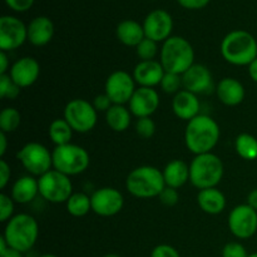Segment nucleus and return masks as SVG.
Instances as JSON below:
<instances>
[{
	"label": "nucleus",
	"instance_id": "1",
	"mask_svg": "<svg viewBox=\"0 0 257 257\" xmlns=\"http://www.w3.org/2000/svg\"><path fill=\"white\" fill-rule=\"evenodd\" d=\"M220 136V125L212 117L207 114H198L187 122L186 125V147L195 156L210 153L217 146Z\"/></svg>",
	"mask_w": 257,
	"mask_h": 257
},
{
	"label": "nucleus",
	"instance_id": "2",
	"mask_svg": "<svg viewBox=\"0 0 257 257\" xmlns=\"http://www.w3.org/2000/svg\"><path fill=\"white\" fill-rule=\"evenodd\" d=\"M221 55L230 64L248 67L257 58V40L246 30H233L221 42Z\"/></svg>",
	"mask_w": 257,
	"mask_h": 257
},
{
	"label": "nucleus",
	"instance_id": "3",
	"mask_svg": "<svg viewBox=\"0 0 257 257\" xmlns=\"http://www.w3.org/2000/svg\"><path fill=\"white\" fill-rule=\"evenodd\" d=\"M3 236L9 247L25 253L32 250L37 243L39 225L33 216L28 213H19L8 221Z\"/></svg>",
	"mask_w": 257,
	"mask_h": 257
},
{
	"label": "nucleus",
	"instance_id": "4",
	"mask_svg": "<svg viewBox=\"0 0 257 257\" xmlns=\"http://www.w3.org/2000/svg\"><path fill=\"white\" fill-rule=\"evenodd\" d=\"M166 187L162 171L153 166H140L131 171L125 180V188L137 198H155Z\"/></svg>",
	"mask_w": 257,
	"mask_h": 257
},
{
	"label": "nucleus",
	"instance_id": "5",
	"mask_svg": "<svg viewBox=\"0 0 257 257\" xmlns=\"http://www.w3.org/2000/svg\"><path fill=\"white\" fill-rule=\"evenodd\" d=\"M160 62L167 73L182 75L195 64V50L187 39L175 35L163 42Z\"/></svg>",
	"mask_w": 257,
	"mask_h": 257
},
{
	"label": "nucleus",
	"instance_id": "6",
	"mask_svg": "<svg viewBox=\"0 0 257 257\" xmlns=\"http://www.w3.org/2000/svg\"><path fill=\"white\" fill-rule=\"evenodd\" d=\"M223 173L222 160L212 152L195 156L190 163V182L200 191L217 187L222 181Z\"/></svg>",
	"mask_w": 257,
	"mask_h": 257
},
{
	"label": "nucleus",
	"instance_id": "7",
	"mask_svg": "<svg viewBox=\"0 0 257 257\" xmlns=\"http://www.w3.org/2000/svg\"><path fill=\"white\" fill-rule=\"evenodd\" d=\"M53 168L65 176H78L84 172L90 163L87 150L74 143L55 146L52 151Z\"/></svg>",
	"mask_w": 257,
	"mask_h": 257
},
{
	"label": "nucleus",
	"instance_id": "8",
	"mask_svg": "<svg viewBox=\"0 0 257 257\" xmlns=\"http://www.w3.org/2000/svg\"><path fill=\"white\" fill-rule=\"evenodd\" d=\"M39 195L43 200L50 203H67L73 195V183L69 176H65L57 170H50L38 178Z\"/></svg>",
	"mask_w": 257,
	"mask_h": 257
},
{
	"label": "nucleus",
	"instance_id": "9",
	"mask_svg": "<svg viewBox=\"0 0 257 257\" xmlns=\"http://www.w3.org/2000/svg\"><path fill=\"white\" fill-rule=\"evenodd\" d=\"M17 157L23 167L30 173V176H34V177L39 178L40 176L53 170L52 152L42 143H27L17 153Z\"/></svg>",
	"mask_w": 257,
	"mask_h": 257
},
{
	"label": "nucleus",
	"instance_id": "10",
	"mask_svg": "<svg viewBox=\"0 0 257 257\" xmlns=\"http://www.w3.org/2000/svg\"><path fill=\"white\" fill-rule=\"evenodd\" d=\"M64 119L69 123L74 132L88 133L97 124L98 112L93 103L82 98H75L65 105Z\"/></svg>",
	"mask_w": 257,
	"mask_h": 257
},
{
	"label": "nucleus",
	"instance_id": "11",
	"mask_svg": "<svg viewBox=\"0 0 257 257\" xmlns=\"http://www.w3.org/2000/svg\"><path fill=\"white\" fill-rule=\"evenodd\" d=\"M228 230L236 238L247 240L257 231V211L245 203L231 210L228 215Z\"/></svg>",
	"mask_w": 257,
	"mask_h": 257
},
{
	"label": "nucleus",
	"instance_id": "12",
	"mask_svg": "<svg viewBox=\"0 0 257 257\" xmlns=\"http://www.w3.org/2000/svg\"><path fill=\"white\" fill-rule=\"evenodd\" d=\"M136 80L133 75L125 70H115L108 75L104 84V93L110 98L113 104L130 103L133 93L136 92Z\"/></svg>",
	"mask_w": 257,
	"mask_h": 257
},
{
	"label": "nucleus",
	"instance_id": "13",
	"mask_svg": "<svg viewBox=\"0 0 257 257\" xmlns=\"http://www.w3.org/2000/svg\"><path fill=\"white\" fill-rule=\"evenodd\" d=\"M28 40V27L18 18L4 15L0 18V50L12 52Z\"/></svg>",
	"mask_w": 257,
	"mask_h": 257
},
{
	"label": "nucleus",
	"instance_id": "14",
	"mask_svg": "<svg viewBox=\"0 0 257 257\" xmlns=\"http://www.w3.org/2000/svg\"><path fill=\"white\" fill-rule=\"evenodd\" d=\"M92 211L102 217H112L119 213L124 206L122 192L114 187H102L90 196Z\"/></svg>",
	"mask_w": 257,
	"mask_h": 257
},
{
	"label": "nucleus",
	"instance_id": "15",
	"mask_svg": "<svg viewBox=\"0 0 257 257\" xmlns=\"http://www.w3.org/2000/svg\"><path fill=\"white\" fill-rule=\"evenodd\" d=\"M183 89L196 95L210 94L216 90L211 70L203 64H193L182 74Z\"/></svg>",
	"mask_w": 257,
	"mask_h": 257
},
{
	"label": "nucleus",
	"instance_id": "16",
	"mask_svg": "<svg viewBox=\"0 0 257 257\" xmlns=\"http://www.w3.org/2000/svg\"><path fill=\"white\" fill-rule=\"evenodd\" d=\"M146 38L155 42H166L171 38L173 30V19L168 12L163 9H157L151 12L143 22Z\"/></svg>",
	"mask_w": 257,
	"mask_h": 257
},
{
	"label": "nucleus",
	"instance_id": "17",
	"mask_svg": "<svg viewBox=\"0 0 257 257\" xmlns=\"http://www.w3.org/2000/svg\"><path fill=\"white\" fill-rule=\"evenodd\" d=\"M160 102V94L155 88L138 87L128 103V108L135 117H151L158 109Z\"/></svg>",
	"mask_w": 257,
	"mask_h": 257
},
{
	"label": "nucleus",
	"instance_id": "18",
	"mask_svg": "<svg viewBox=\"0 0 257 257\" xmlns=\"http://www.w3.org/2000/svg\"><path fill=\"white\" fill-rule=\"evenodd\" d=\"M8 74L20 88L30 87L39 78L40 64L35 58L23 57L13 63Z\"/></svg>",
	"mask_w": 257,
	"mask_h": 257
},
{
	"label": "nucleus",
	"instance_id": "19",
	"mask_svg": "<svg viewBox=\"0 0 257 257\" xmlns=\"http://www.w3.org/2000/svg\"><path fill=\"white\" fill-rule=\"evenodd\" d=\"M166 70L160 60H140L133 69V78L140 87L155 88L161 84Z\"/></svg>",
	"mask_w": 257,
	"mask_h": 257
},
{
	"label": "nucleus",
	"instance_id": "20",
	"mask_svg": "<svg viewBox=\"0 0 257 257\" xmlns=\"http://www.w3.org/2000/svg\"><path fill=\"white\" fill-rule=\"evenodd\" d=\"M216 94L218 100L227 107H236L245 99L246 90L242 83L236 78L226 77L216 85Z\"/></svg>",
	"mask_w": 257,
	"mask_h": 257
},
{
	"label": "nucleus",
	"instance_id": "21",
	"mask_svg": "<svg viewBox=\"0 0 257 257\" xmlns=\"http://www.w3.org/2000/svg\"><path fill=\"white\" fill-rule=\"evenodd\" d=\"M201 109V103L198 95L182 89L173 95L172 110L177 118L190 122L195 117H197Z\"/></svg>",
	"mask_w": 257,
	"mask_h": 257
},
{
	"label": "nucleus",
	"instance_id": "22",
	"mask_svg": "<svg viewBox=\"0 0 257 257\" xmlns=\"http://www.w3.org/2000/svg\"><path fill=\"white\" fill-rule=\"evenodd\" d=\"M54 35V24L48 17H37L28 25V40L34 47H44Z\"/></svg>",
	"mask_w": 257,
	"mask_h": 257
},
{
	"label": "nucleus",
	"instance_id": "23",
	"mask_svg": "<svg viewBox=\"0 0 257 257\" xmlns=\"http://www.w3.org/2000/svg\"><path fill=\"white\" fill-rule=\"evenodd\" d=\"M38 195H39V183L38 178H35L34 176H23L18 178L13 183L10 191V197L19 205L30 203Z\"/></svg>",
	"mask_w": 257,
	"mask_h": 257
},
{
	"label": "nucleus",
	"instance_id": "24",
	"mask_svg": "<svg viewBox=\"0 0 257 257\" xmlns=\"http://www.w3.org/2000/svg\"><path fill=\"white\" fill-rule=\"evenodd\" d=\"M198 207L207 215H220L226 208V197L217 187L206 188L197 193Z\"/></svg>",
	"mask_w": 257,
	"mask_h": 257
},
{
	"label": "nucleus",
	"instance_id": "25",
	"mask_svg": "<svg viewBox=\"0 0 257 257\" xmlns=\"http://www.w3.org/2000/svg\"><path fill=\"white\" fill-rule=\"evenodd\" d=\"M166 186L178 190L190 182V165L181 160H173L162 171Z\"/></svg>",
	"mask_w": 257,
	"mask_h": 257
},
{
	"label": "nucleus",
	"instance_id": "26",
	"mask_svg": "<svg viewBox=\"0 0 257 257\" xmlns=\"http://www.w3.org/2000/svg\"><path fill=\"white\" fill-rule=\"evenodd\" d=\"M118 40L125 47L136 48L146 38L143 25L136 20H123L117 25L115 29Z\"/></svg>",
	"mask_w": 257,
	"mask_h": 257
},
{
	"label": "nucleus",
	"instance_id": "27",
	"mask_svg": "<svg viewBox=\"0 0 257 257\" xmlns=\"http://www.w3.org/2000/svg\"><path fill=\"white\" fill-rule=\"evenodd\" d=\"M105 122L114 132H125L132 122V113L123 104H113L105 113Z\"/></svg>",
	"mask_w": 257,
	"mask_h": 257
},
{
	"label": "nucleus",
	"instance_id": "28",
	"mask_svg": "<svg viewBox=\"0 0 257 257\" xmlns=\"http://www.w3.org/2000/svg\"><path fill=\"white\" fill-rule=\"evenodd\" d=\"M73 132H74L73 128L70 127L69 123L64 118H57V119L53 120L49 125V130H48L50 140L55 146L72 143L70 141H72Z\"/></svg>",
	"mask_w": 257,
	"mask_h": 257
},
{
	"label": "nucleus",
	"instance_id": "29",
	"mask_svg": "<svg viewBox=\"0 0 257 257\" xmlns=\"http://www.w3.org/2000/svg\"><path fill=\"white\" fill-rule=\"evenodd\" d=\"M235 150L242 160H257V138L250 133H241L235 140Z\"/></svg>",
	"mask_w": 257,
	"mask_h": 257
},
{
	"label": "nucleus",
	"instance_id": "30",
	"mask_svg": "<svg viewBox=\"0 0 257 257\" xmlns=\"http://www.w3.org/2000/svg\"><path fill=\"white\" fill-rule=\"evenodd\" d=\"M69 215L74 217H83L92 211V201L90 196L84 192H74L65 203Z\"/></svg>",
	"mask_w": 257,
	"mask_h": 257
},
{
	"label": "nucleus",
	"instance_id": "31",
	"mask_svg": "<svg viewBox=\"0 0 257 257\" xmlns=\"http://www.w3.org/2000/svg\"><path fill=\"white\" fill-rule=\"evenodd\" d=\"M22 123V114L14 107H7L0 112V132L13 133Z\"/></svg>",
	"mask_w": 257,
	"mask_h": 257
},
{
	"label": "nucleus",
	"instance_id": "32",
	"mask_svg": "<svg viewBox=\"0 0 257 257\" xmlns=\"http://www.w3.org/2000/svg\"><path fill=\"white\" fill-rule=\"evenodd\" d=\"M160 85H161V89H162L165 93L176 95L180 90L183 89L182 75L176 74V73L166 72Z\"/></svg>",
	"mask_w": 257,
	"mask_h": 257
},
{
	"label": "nucleus",
	"instance_id": "33",
	"mask_svg": "<svg viewBox=\"0 0 257 257\" xmlns=\"http://www.w3.org/2000/svg\"><path fill=\"white\" fill-rule=\"evenodd\" d=\"M136 53L140 60H153L158 54L157 42L145 38L140 44L136 47Z\"/></svg>",
	"mask_w": 257,
	"mask_h": 257
},
{
	"label": "nucleus",
	"instance_id": "34",
	"mask_svg": "<svg viewBox=\"0 0 257 257\" xmlns=\"http://www.w3.org/2000/svg\"><path fill=\"white\" fill-rule=\"evenodd\" d=\"M20 89L9 74H0V97L3 99H15L20 94Z\"/></svg>",
	"mask_w": 257,
	"mask_h": 257
},
{
	"label": "nucleus",
	"instance_id": "35",
	"mask_svg": "<svg viewBox=\"0 0 257 257\" xmlns=\"http://www.w3.org/2000/svg\"><path fill=\"white\" fill-rule=\"evenodd\" d=\"M136 132L140 137L148 140V138L153 137L156 133V123L151 117L145 118H137L136 122Z\"/></svg>",
	"mask_w": 257,
	"mask_h": 257
},
{
	"label": "nucleus",
	"instance_id": "36",
	"mask_svg": "<svg viewBox=\"0 0 257 257\" xmlns=\"http://www.w3.org/2000/svg\"><path fill=\"white\" fill-rule=\"evenodd\" d=\"M14 200L10 195L2 193L0 195V221L8 222L14 216Z\"/></svg>",
	"mask_w": 257,
	"mask_h": 257
},
{
	"label": "nucleus",
	"instance_id": "37",
	"mask_svg": "<svg viewBox=\"0 0 257 257\" xmlns=\"http://www.w3.org/2000/svg\"><path fill=\"white\" fill-rule=\"evenodd\" d=\"M222 257H248V253L242 243L228 242L223 246Z\"/></svg>",
	"mask_w": 257,
	"mask_h": 257
},
{
	"label": "nucleus",
	"instance_id": "38",
	"mask_svg": "<svg viewBox=\"0 0 257 257\" xmlns=\"http://www.w3.org/2000/svg\"><path fill=\"white\" fill-rule=\"evenodd\" d=\"M158 198H160L161 203L168 206V207H172V206L177 205L178 201H180V193H178V190H176V188L166 186L165 190L158 196Z\"/></svg>",
	"mask_w": 257,
	"mask_h": 257
},
{
	"label": "nucleus",
	"instance_id": "39",
	"mask_svg": "<svg viewBox=\"0 0 257 257\" xmlns=\"http://www.w3.org/2000/svg\"><path fill=\"white\" fill-rule=\"evenodd\" d=\"M151 257H181L180 252L173 246L167 243L157 245L151 252Z\"/></svg>",
	"mask_w": 257,
	"mask_h": 257
},
{
	"label": "nucleus",
	"instance_id": "40",
	"mask_svg": "<svg viewBox=\"0 0 257 257\" xmlns=\"http://www.w3.org/2000/svg\"><path fill=\"white\" fill-rule=\"evenodd\" d=\"M92 103L93 105H94L97 112H104V113H107V110L113 105V102L110 100V98L105 94V93H103V94H98L97 97L93 99Z\"/></svg>",
	"mask_w": 257,
	"mask_h": 257
},
{
	"label": "nucleus",
	"instance_id": "41",
	"mask_svg": "<svg viewBox=\"0 0 257 257\" xmlns=\"http://www.w3.org/2000/svg\"><path fill=\"white\" fill-rule=\"evenodd\" d=\"M10 177H12V168L10 165L2 158L0 160V188L4 190L8 186V183L10 182Z\"/></svg>",
	"mask_w": 257,
	"mask_h": 257
},
{
	"label": "nucleus",
	"instance_id": "42",
	"mask_svg": "<svg viewBox=\"0 0 257 257\" xmlns=\"http://www.w3.org/2000/svg\"><path fill=\"white\" fill-rule=\"evenodd\" d=\"M8 7L15 12H27L33 7L34 0H5Z\"/></svg>",
	"mask_w": 257,
	"mask_h": 257
},
{
	"label": "nucleus",
	"instance_id": "43",
	"mask_svg": "<svg viewBox=\"0 0 257 257\" xmlns=\"http://www.w3.org/2000/svg\"><path fill=\"white\" fill-rule=\"evenodd\" d=\"M181 7L190 10H198L205 8L210 3V0H177Z\"/></svg>",
	"mask_w": 257,
	"mask_h": 257
},
{
	"label": "nucleus",
	"instance_id": "44",
	"mask_svg": "<svg viewBox=\"0 0 257 257\" xmlns=\"http://www.w3.org/2000/svg\"><path fill=\"white\" fill-rule=\"evenodd\" d=\"M10 60L5 52L0 50V74H8L10 70Z\"/></svg>",
	"mask_w": 257,
	"mask_h": 257
},
{
	"label": "nucleus",
	"instance_id": "45",
	"mask_svg": "<svg viewBox=\"0 0 257 257\" xmlns=\"http://www.w3.org/2000/svg\"><path fill=\"white\" fill-rule=\"evenodd\" d=\"M8 150V135L4 132H0V157H4Z\"/></svg>",
	"mask_w": 257,
	"mask_h": 257
},
{
	"label": "nucleus",
	"instance_id": "46",
	"mask_svg": "<svg viewBox=\"0 0 257 257\" xmlns=\"http://www.w3.org/2000/svg\"><path fill=\"white\" fill-rule=\"evenodd\" d=\"M247 205L257 211V188L251 191L247 196Z\"/></svg>",
	"mask_w": 257,
	"mask_h": 257
},
{
	"label": "nucleus",
	"instance_id": "47",
	"mask_svg": "<svg viewBox=\"0 0 257 257\" xmlns=\"http://www.w3.org/2000/svg\"><path fill=\"white\" fill-rule=\"evenodd\" d=\"M248 75L253 82L257 83V58L248 65Z\"/></svg>",
	"mask_w": 257,
	"mask_h": 257
},
{
	"label": "nucleus",
	"instance_id": "48",
	"mask_svg": "<svg viewBox=\"0 0 257 257\" xmlns=\"http://www.w3.org/2000/svg\"><path fill=\"white\" fill-rule=\"evenodd\" d=\"M0 257H24V253L20 252V251L15 250V248L9 247L4 253H2Z\"/></svg>",
	"mask_w": 257,
	"mask_h": 257
},
{
	"label": "nucleus",
	"instance_id": "49",
	"mask_svg": "<svg viewBox=\"0 0 257 257\" xmlns=\"http://www.w3.org/2000/svg\"><path fill=\"white\" fill-rule=\"evenodd\" d=\"M38 257H58L57 255H53V253H44V255H40Z\"/></svg>",
	"mask_w": 257,
	"mask_h": 257
},
{
	"label": "nucleus",
	"instance_id": "50",
	"mask_svg": "<svg viewBox=\"0 0 257 257\" xmlns=\"http://www.w3.org/2000/svg\"><path fill=\"white\" fill-rule=\"evenodd\" d=\"M103 257H120L119 255H115V253H108V255L103 256Z\"/></svg>",
	"mask_w": 257,
	"mask_h": 257
},
{
	"label": "nucleus",
	"instance_id": "51",
	"mask_svg": "<svg viewBox=\"0 0 257 257\" xmlns=\"http://www.w3.org/2000/svg\"><path fill=\"white\" fill-rule=\"evenodd\" d=\"M248 257H257V252L251 253V255H248Z\"/></svg>",
	"mask_w": 257,
	"mask_h": 257
}]
</instances>
